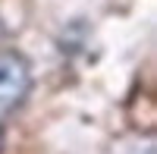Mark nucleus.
Here are the masks:
<instances>
[{"label":"nucleus","mask_w":157,"mask_h":154,"mask_svg":"<svg viewBox=\"0 0 157 154\" xmlns=\"http://www.w3.org/2000/svg\"><path fill=\"white\" fill-rule=\"evenodd\" d=\"M32 91V66L16 50H0V123Z\"/></svg>","instance_id":"nucleus-1"},{"label":"nucleus","mask_w":157,"mask_h":154,"mask_svg":"<svg viewBox=\"0 0 157 154\" xmlns=\"http://www.w3.org/2000/svg\"><path fill=\"white\" fill-rule=\"evenodd\" d=\"M3 35H6V32H3V22H0V41H3Z\"/></svg>","instance_id":"nucleus-2"}]
</instances>
